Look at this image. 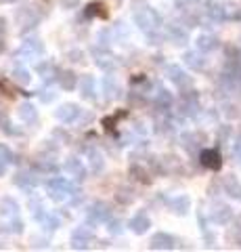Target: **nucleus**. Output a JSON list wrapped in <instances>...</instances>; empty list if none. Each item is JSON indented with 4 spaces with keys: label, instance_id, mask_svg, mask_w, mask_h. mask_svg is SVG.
I'll use <instances>...</instances> for the list:
<instances>
[{
    "label": "nucleus",
    "instance_id": "nucleus-7",
    "mask_svg": "<svg viewBox=\"0 0 241 252\" xmlns=\"http://www.w3.org/2000/svg\"><path fill=\"white\" fill-rule=\"evenodd\" d=\"M109 217V210L105 208L103 204H97V206H92L90 212H88V219H90V223H103V221H107Z\"/></svg>",
    "mask_w": 241,
    "mask_h": 252
},
{
    "label": "nucleus",
    "instance_id": "nucleus-3",
    "mask_svg": "<svg viewBox=\"0 0 241 252\" xmlns=\"http://www.w3.org/2000/svg\"><path fill=\"white\" fill-rule=\"evenodd\" d=\"M147 227H149V219H147V214L145 212H138V214H134V217L130 219V229H132L134 233H145L147 231Z\"/></svg>",
    "mask_w": 241,
    "mask_h": 252
},
{
    "label": "nucleus",
    "instance_id": "nucleus-14",
    "mask_svg": "<svg viewBox=\"0 0 241 252\" xmlns=\"http://www.w3.org/2000/svg\"><path fill=\"white\" fill-rule=\"evenodd\" d=\"M216 47V40H212V38H208V36H201L199 38V49H214Z\"/></svg>",
    "mask_w": 241,
    "mask_h": 252
},
{
    "label": "nucleus",
    "instance_id": "nucleus-1",
    "mask_svg": "<svg viewBox=\"0 0 241 252\" xmlns=\"http://www.w3.org/2000/svg\"><path fill=\"white\" fill-rule=\"evenodd\" d=\"M48 191H50V198L57 200V202H61V200H67L71 194H74V187H71V183L65 181V179H50Z\"/></svg>",
    "mask_w": 241,
    "mask_h": 252
},
{
    "label": "nucleus",
    "instance_id": "nucleus-8",
    "mask_svg": "<svg viewBox=\"0 0 241 252\" xmlns=\"http://www.w3.org/2000/svg\"><path fill=\"white\" fill-rule=\"evenodd\" d=\"M90 231L86 227H82V229H78V231H74V248H86V242L90 240Z\"/></svg>",
    "mask_w": 241,
    "mask_h": 252
},
{
    "label": "nucleus",
    "instance_id": "nucleus-11",
    "mask_svg": "<svg viewBox=\"0 0 241 252\" xmlns=\"http://www.w3.org/2000/svg\"><path fill=\"white\" fill-rule=\"evenodd\" d=\"M92 78H82L80 80V86H84V97H92V93H94V88H92Z\"/></svg>",
    "mask_w": 241,
    "mask_h": 252
},
{
    "label": "nucleus",
    "instance_id": "nucleus-5",
    "mask_svg": "<svg viewBox=\"0 0 241 252\" xmlns=\"http://www.w3.org/2000/svg\"><path fill=\"white\" fill-rule=\"evenodd\" d=\"M63 170H65V173H69L74 179H84V166L80 164V160H76V158H71V160L65 162Z\"/></svg>",
    "mask_w": 241,
    "mask_h": 252
},
{
    "label": "nucleus",
    "instance_id": "nucleus-9",
    "mask_svg": "<svg viewBox=\"0 0 241 252\" xmlns=\"http://www.w3.org/2000/svg\"><path fill=\"white\" fill-rule=\"evenodd\" d=\"M59 80H61V86L65 88V91H74V88L80 84V80H78V76L74 72H63Z\"/></svg>",
    "mask_w": 241,
    "mask_h": 252
},
{
    "label": "nucleus",
    "instance_id": "nucleus-2",
    "mask_svg": "<svg viewBox=\"0 0 241 252\" xmlns=\"http://www.w3.org/2000/svg\"><path fill=\"white\" fill-rule=\"evenodd\" d=\"M199 160H201V164L206 166V168H212V170H218L222 164V160H220V153H218L216 150H203L201 155H199Z\"/></svg>",
    "mask_w": 241,
    "mask_h": 252
},
{
    "label": "nucleus",
    "instance_id": "nucleus-16",
    "mask_svg": "<svg viewBox=\"0 0 241 252\" xmlns=\"http://www.w3.org/2000/svg\"><path fill=\"white\" fill-rule=\"evenodd\" d=\"M157 101H159V103H170L172 99H170V95H168V91H159Z\"/></svg>",
    "mask_w": 241,
    "mask_h": 252
},
{
    "label": "nucleus",
    "instance_id": "nucleus-10",
    "mask_svg": "<svg viewBox=\"0 0 241 252\" xmlns=\"http://www.w3.org/2000/svg\"><path fill=\"white\" fill-rule=\"evenodd\" d=\"M30 72H25V70H15L13 72V80H15V82H19V84H27L30 82Z\"/></svg>",
    "mask_w": 241,
    "mask_h": 252
},
{
    "label": "nucleus",
    "instance_id": "nucleus-13",
    "mask_svg": "<svg viewBox=\"0 0 241 252\" xmlns=\"http://www.w3.org/2000/svg\"><path fill=\"white\" fill-rule=\"evenodd\" d=\"M105 9V6L103 4H90L88 6V15H101V17H107V11H103Z\"/></svg>",
    "mask_w": 241,
    "mask_h": 252
},
{
    "label": "nucleus",
    "instance_id": "nucleus-12",
    "mask_svg": "<svg viewBox=\"0 0 241 252\" xmlns=\"http://www.w3.org/2000/svg\"><path fill=\"white\" fill-rule=\"evenodd\" d=\"M21 118L23 120H36V109L32 105H23L21 107Z\"/></svg>",
    "mask_w": 241,
    "mask_h": 252
},
{
    "label": "nucleus",
    "instance_id": "nucleus-17",
    "mask_svg": "<svg viewBox=\"0 0 241 252\" xmlns=\"http://www.w3.org/2000/svg\"><path fill=\"white\" fill-rule=\"evenodd\" d=\"M76 2V0H61V4L65 6V4H74Z\"/></svg>",
    "mask_w": 241,
    "mask_h": 252
},
{
    "label": "nucleus",
    "instance_id": "nucleus-15",
    "mask_svg": "<svg viewBox=\"0 0 241 252\" xmlns=\"http://www.w3.org/2000/svg\"><path fill=\"white\" fill-rule=\"evenodd\" d=\"M11 160H13V153L4 145H0V162H11Z\"/></svg>",
    "mask_w": 241,
    "mask_h": 252
},
{
    "label": "nucleus",
    "instance_id": "nucleus-6",
    "mask_svg": "<svg viewBox=\"0 0 241 252\" xmlns=\"http://www.w3.org/2000/svg\"><path fill=\"white\" fill-rule=\"evenodd\" d=\"M78 114H80V109L76 105H71V103H67V105H63L59 112H57V118L63 122H74L78 118Z\"/></svg>",
    "mask_w": 241,
    "mask_h": 252
},
{
    "label": "nucleus",
    "instance_id": "nucleus-4",
    "mask_svg": "<svg viewBox=\"0 0 241 252\" xmlns=\"http://www.w3.org/2000/svg\"><path fill=\"white\" fill-rule=\"evenodd\" d=\"M172 244H174V240L170 238L168 233H155L151 238V248L153 250H168V248H172Z\"/></svg>",
    "mask_w": 241,
    "mask_h": 252
}]
</instances>
